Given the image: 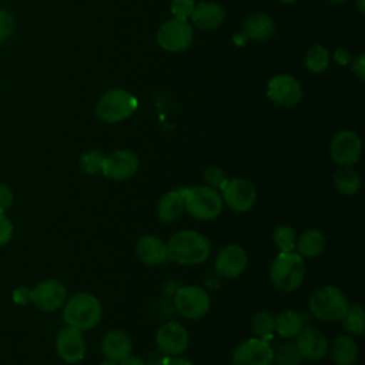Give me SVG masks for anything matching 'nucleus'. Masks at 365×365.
<instances>
[{
  "mask_svg": "<svg viewBox=\"0 0 365 365\" xmlns=\"http://www.w3.org/2000/svg\"><path fill=\"white\" fill-rule=\"evenodd\" d=\"M331 3H336V4H342V3H346L348 0H329Z\"/></svg>",
  "mask_w": 365,
  "mask_h": 365,
  "instance_id": "nucleus-46",
  "label": "nucleus"
},
{
  "mask_svg": "<svg viewBox=\"0 0 365 365\" xmlns=\"http://www.w3.org/2000/svg\"><path fill=\"white\" fill-rule=\"evenodd\" d=\"M157 349L168 356L182 354L188 346V332L180 322H165L155 334Z\"/></svg>",
  "mask_w": 365,
  "mask_h": 365,
  "instance_id": "nucleus-16",
  "label": "nucleus"
},
{
  "mask_svg": "<svg viewBox=\"0 0 365 365\" xmlns=\"http://www.w3.org/2000/svg\"><path fill=\"white\" fill-rule=\"evenodd\" d=\"M167 365H194V364L185 358H174V359L168 361Z\"/></svg>",
  "mask_w": 365,
  "mask_h": 365,
  "instance_id": "nucleus-43",
  "label": "nucleus"
},
{
  "mask_svg": "<svg viewBox=\"0 0 365 365\" xmlns=\"http://www.w3.org/2000/svg\"><path fill=\"white\" fill-rule=\"evenodd\" d=\"M118 365H145L144 361L140 356H133L128 355L125 359H123L121 362H118Z\"/></svg>",
  "mask_w": 365,
  "mask_h": 365,
  "instance_id": "nucleus-42",
  "label": "nucleus"
},
{
  "mask_svg": "<svg viewBox=\"0 0 365 365\" xmlns=\"http://www.w3.org/2000/svg\"><path fill=\"white\" fill-rule=\"evenodd\" d=\"M342 328L351 335H361L365 331V314L358 302H352L342 317Z\"/></svg>",
  "mask_w": 365,
  "mask_h": 365,
  "instance_id": "nucleus-28",
  "label": "nucleus"
},
{
  "mask_svg": "<svg viewBox=\"0 0 365 365\" xmlns=\"http://www.w3.org/2000/svg\"><path fill=\"white\" fill-rule=\"evenodd\" d=\"M251 331L255 338L269 341L274 335V317L267 311H258L251 318Z\"/></svg>",
  "mask_w": 365,
  "mask_h": 365,
  "instance_id": "nucleus-30",
  "label": "nucleus"
},
{
  "mask_svg": "<svg viewBox=\"0 0 365 365\" xmlns=\"http://www.w3.org/2000/svg\"><path fill=\"white\" fill-rule=\"evenodd\" d=\"M328 354L335 365H354L358 359V346L354 338L338 335L328 345Z\"/></svg>",
  "mask_w": 365,
  "mask_h": 365,
  "instance_id": "nucleus-24",
  "label": "nucleus"
},
{
  "mask_svg": "<svg viewBox=\"0 0 365 365\" xmlns=\"http://www.w3.org/2000/svg\"><path fill=\"white\" fill-rule=\"evenodd\" d=\"M133 342L131 338L120 329L108 331L101 341V354L106 359L121 362L128 355H131Z\"/></svg>",
  "mask_w": 365,
  "mask_h": 365,
  "instance_id": "nucleus-19",
  "label": "nucleus"
},
{
  "mask_svg": "<svg viewBox=\"0 0 365 365\" xmlns=\"http://www.w3.org/2000/svg\"><path fill=\"white\" fill-rule=\"evenodd\" d=\"M328 339L327 336L315 327H302L299 334L297 335L295 346L302 359L309 362H317L324 359L328 354Z\"/></svg>",
  "mask_w": 365,
  "mask_h": 365,
  "instance_id": "nucleus-18",
  "label": "nucleus"
},
{
  "mask_svg": "<svg viewBox=\"0 0 365 365\" xmlns=\"http://www.w3.org/2000/svg\"><path fill=\"white\" fill-rule=\"evenodd\" d=\"M334 184L342 195H355L361 190V177L352 165H342L334 175Z\"/></svg>",
  "mask_w": 365,
  "mask_h": 365,
  "instance_id": "nucleus-27",
  "label": "nucleus"
},
{
  "mask_svg": "<svg viewBox=\"0 0 365 365\" xmlns=\"http://www.w3.org/2000/svg\"><path fill=\"white\" fill-rule=\"evenodd\" d=\"M140 167V160L130 150H115L104 157L101 173L113 181H124L131 178Z\"/></svg>",
  "mask_w": 365,
  "mask_h": 365,
  "instance_id": "nucleus-11",
  "label": "nucleus"
},
{
  "mask_svg": "<svg viewBox=\"0 0 365 365\" xmlns=\"http://www.w3.org/2000/svg\"><path fill=\"white\" fill-rule=\"evenodd\" d=\"M67 298L64 284L56 278H48L38 282L30 289L29 299L40 311L51 312L60 308Z\"/></svg>",
  "mask_w": 365,
  "mask_h": 365,
  "instance_id": "nucleus-9",
  "label": "nucleus"
},
{
  "mask_svg": "<svg viewBox=\"0 0 365 365\" xmlns=\"http://www.w3.org/2000/svg\"><path fill=\"white\" fill-rule=\"evenodd\" d=\"M192 41V27L187 20L170 19L158 29L157 43L161 48L177 53L185 50Z\"/></svg>",
  "mask_w": 365,
  "mask_h": 365,
  "instance_id": "nucleus-8",
  "label": "nucleus"
},
{
  "mask_svg": "<svg viewBox=\"0 0 365 365\" xmlns=\"http://www.w3.org/2000/svg\"><path fill=\"white\" fill-rule=\"evenodd\" d=\"M194 6V0H173L170 9L174 19L187 20L188 17H191Z\"/></svg>",
  "mask_w": 365,
  "mask_h": 365,
  "instance_id": "nucleus-36",
  "label": "nucleus"
},
{
  "mask_svg": "<svg viewBox=\"0 0 365 365\" xmlns=\"http://www.w3.org/2000/svg\"><path fill=\"white\" fill-rule=\"evenodd\" d=\"M13 191L9 185L6 184H0V211H6L7 208H10L13 205Z\"/></svg>",
  "mask_w": 365,
  "mask_h": 365,
  "instance_id": "nucleus-38",
  "label": "nucleus"
},
{
  "mask_svg": "<svg viewBox=\"0 0 365 365\" xmlns=\"http://www.w3.org/2000/svg\"><path fill=\"white\" fill-rule=\"evenodd\" d=\"M358 9L361 13H364V0H358Z\"/></svg>",
  "mask_w": 365,
  "mask_h": 365,
  "instance_id": "nucleus-45",
  "label": "nucleus"
},
{
  "mask_svg": "<svg viewBox=\"0 0 365 365\" xmlns=\"http://www.w3.org/2000/svg\"><path fill=\"white\" fill-rule=\"evenodd\" d=\"M334 58L341 66H345V64H348L351 61V56H349L348 50H345V48H338L335 51V54H334Z\"/></svg>",
  "mask_w": 365,
  "mask_h": 365,
  "instance_id": "nucleus-41",
  "label": "nucleus"
},
{
  "mask_svg": "<svg viewBox=\"0 0 365 365\" xmlns=\"http://www.w3.org/2000/svg\"><path fill=\"white\" fill-rule=\"evenodd\" d=\"M137 107L138 101L131 93L123 88H111L98 98L96 114L104 123H120L128 118Z\"/></svg>",
  "mask_w": 365,
  "mask_h": 365,
  "instance_id": "nucleus-6",
  "label": "nucleus"
},
{
  "mask_svg": "<svg viewBox=\"0 0 365 365\" xmlns=\"http://www.w3.org/2000/svg\"><path fill=\"white\" fill-rule=\"evenodd\" d=\"M297 234L295 230L289 225H279L272 232V242L281 252L294 251Z\"/></svg>",
  "mask_w": 365,
  "mask_h": 365,
  "instance_id": "nucleus-32",
  "label": "nucleus"
},
{
  "mask_svg": "<svg viewBox=\"0 0 365 365\" xmlns=\"http://www.w3.org/2000/svg\"><path fill=\"white\" fill-rule=\"evenodd\" d=\"M104 154L100 150H88L80 155V165L87 174H97L101 171Z\"/></svg>",
  "mask_w": 365,
  "mask_h": 365,
  "instance_id": "nucleus-33",
  "label": "nucleus"
},
{
  "mask_svg": "<svg viewBox=\"0 0 365 365\" xmlns=\"http://www.w3.org/2000/svg\"><path fill=\"white\" fill-rule=\"evenodd\" d=\"M14 227L11 220L6 215V211H0V247L10 242L13 238Z\"/></svg>",
  "mask_w": 365,
  "mask_h": 365,
  "instance_id": "nucleus-37",
  "label": "nucleus"
},
{
  "mask_svg": "<svg viewBox=\"0 0 365 365\" xmlns=\"http://www.w3.org/2000/svg\"><path fill=\"white\" fill-rule=\"evenodd\" d=\"M211 244L205 235L194 230L173 234L167 242L168 259L181 265H198L208 259Z\"/></svg>",
  "mask_w": 365,
  "mask_h": 365,
  "instance_id": "nucleus-1",
  "label": "nucleus"
},
{
  "mask_svg": "<svg viewBox=\"0 0 365 365\" xmlns=\"http://www.w3.org/2000/svg\"><path fill=\"white\" fill-rule=\"evenodd\" d=\"M331 157L338 165H354L361 158L362 141L355 131H338L331 140Z\"/></svg>",
  "mask_w": 365,
  "mask_h": 365,
  "instance_id": "nucleus-13",
  "label": "nucleus"
},
{
  "mask_svg": "<svg viewBox=\"0 0 365 365\" xmlns=\"http://www.w3.org/2000/svg\"><path fill=\"white\" fill-rule=\"evenodd\" d=\"M98 365H118V362H114V361H110V359H106L103 362H100Z\"/></svg>",
  "mask_w": 365,
  "mask_h": 365,
  "instance_id": "nucleus-44",
  "label": "nucleus"
},
{
  "mask_svg": "<svg viewBox=\"0 0 365 365\" xmlns=\"http://www.w3.org/2000/svg\"><path fill=\"white\" fill-rule=\"evenodd\" d=\"M305 261L297 252H279L272 261L269 278L272 285L282 292L295 291L305 278Z\"/></svg>",
  "mask_w": 365,
  "mask_h": 365,
  "instance_id": "nucleus-3",
  "label": "nucleus"
},
{
  "mask_svg": "<svg viewBox=\"0 0 365 365\" xmlns=\"http://www.w3.org/2000/svg\"><path fill=\"white\" fill-rule=\"evenodd\" d=\"M308 304L311 314L325 322L341 321L349 307L345 294L334 285H324L317 288L311 294Z\"/></svg>",
  "mask_w": 365,
  "mask_h": 365,
  "instance_id": "nucleus-5",
  "label": "nucleus"
},
{
  "mask_svg": "<svg viewBox=\"0 0 365 365\" xmlns=\"http://www.w3.org/2000/svg\"><path fill=\"white\" fill-rule=\"evenodd\" d=\"M272 362L277 365H299L302 358L292 342H282L272 348Z\"/></svg>",
  "mask_w": 365,
  "mask_h": 365,
  "instance_id": "nucleus-31",
  "label": "nucleus"
},
{
  "mask_svg": "<svg viewBox=\"0 0 365 365\" xmlns=\"http://www.w3.org/2000/svg\"><path fill=\"white\" fill-rule=\"evenodd\" d=\"M184 211L185 208L181 188L165 192L157 204V217L164 224H171L177 221Z\"/></svg>",
  "mask_w": 365,
  "mask_h": 365,
  "instance_id": "nucleus-23",
  "label": "nucleus"
},
{
  "mask_svg": "<svg viewBox=\"0 0 365 365\" xmlns=\"http://www.w3.org/2000/svg\"><path fill=\"white\" fill-rule=\"evenodd\" d=\"M29 294H30V289L26 287H19V288L13 289V294H11L13 302L17 305H26L30 301Z\"/></svg>",
  "mask_w": 365,
  "mask_h": 365,
  "instance_id": "nucleus-39",
  "label": "nucleus"
},
{
  "mask_svg": "<svg viewBox=\"0 0 365 365\" xmlns=\"http://www.w3.org/2000/svg\"><path fill=\"white\" fill-rule=\"evenodd\" d=\"M137 257L147 265H160L168 259L167 244L155 235H143L135 244Z\"/></svg>",
  "mask_w": 365,
  "mask_h": 365,
  "instance_id": "nucleus-20",
  "label": "nucleus"
},
{
  "mask_svg": "<svg viewBox=\"0 0 365 365\" xmlns=\"http://www.w3.org/2000/svg\"><path fill=\"white\" fill-rule=\"evenodd\" d=\"M329 53L328 50L324 47V46H319V44H315L312 47H309L305 53V66L309 71L312 73H324L328 66H329Z\"/></svg>",
  "mask_w": 365,
  "mask_h": 365,
  "instance_id": "nucleus-29",
  "label": "nucleus"
},
{
  "mask_svg": "<svg viewBox=\"0 0 365 365\" xmlns=\"http://www.w3.org/2000/svg\"><path fill=\"white\" fill-rule=\"evenodd\" d=\"M174 305L178 314L187 319H198L204 317L211 305L210 295L198 285L180 287L174 297Z\"/></svg>",
  "mask_w": 365,
  "mask_h": 365,
  "instance_id": "nucleus-7",
  "label": "nucleus"
},
{
  "mask_svg": "<svg viewBox=\"0 0 365 365\" xmlns=\"http://www.w3.org/2000/svg\"><path fill=\"white\" fill-rule=\"evenodd\" d=\"M227 180L228 178H227L225 173L220 167L211 165V167L205 168V171H204V181L207 182L208 187H211L214 190H217V188L221 190L225 185Z\"/></svg>",
  "mask_w": 365,
  "mask_h": 365,
  "instance_id": "nucleus-34",
  "label": "nucleus"
},
{
  "mask_svg": "<svg viewBox=\"0 0 365 365\" xmlns=\"http://www.w3.org/2000/svg\"><path fill=\"white\" fill-rule=\"evenodd\" d=\"M16 30V19L14 16L7 11L0 9V43H4L9 40Z\"/></svg>",
  "mask_w": 365,
  "mask_h": 365,
  "instance_id": "nucleus-35",
  "label": "nucleus"
},
{
  "mask_svg": "<svg viewBox=\"0 0 365 365\" xmlns=\"http://www.w3.org/2000/svg\"><path fill=\"white\" fill-rule=\"evenodd\" d=\"M267 96L277 106L292 107L301 101L302 87L295 77L289 74H278L268 81Z\"/></svg>",
  "mask_w": 365,
  "mask_h": 365,
  "instance_id": "nucleus-12",
  "label": "nucleus"
},
{
  "mask_svg": "<svg viewBox=\"0 0 365 365\" xmlns=\"http://www.w3.org/2000/svg\"><path fill=\"white\" fill-rule=\"evenodd\" d=\"M221 191L222 202H225L235 212L250 211L257 200V191L254 185L245 178L227 180Z\"/></svg>",
  "mask_w": 365,
  "mask_h": 365,
  "instance_id": "nucleus-10",
  "label": "nucleus"
},
{
  "mask_svg": "<svg viewBox=\"0 0 365 365\" xmlns=\"http://www.w3.org/2000/svg\"><path fill=\"white\" fill-rule=\"evenodd\" d=\"M231 361L232 365H271L272 346L259 338L245 339L234 349Z\"/></svg>",
  "mask_w": 365,
  "mask_h": 365,
  "instance_id": "nucleus-14",
  "label": "nucleus"
},
{
  "mask_svg": "<svg viewBox=\"0 0 365 365\" xmlns=\"http://www.w3.org/2000/svg\"><path fill=\"white\" fill-rule=\"evenodd\" d=\"M184 208L185 211L202 221L214 220L222 211V198L221 194L208 187V185H195V187H182Z\"/></svg>",
  "mask_w": 365,
  "mask_h": 365,
  "instance_id": "nucleus-4",
  "label": "nucleus"
},
{
  "mask_svg": "<svg viewBox=\"0 0 365 365\" xmlns=\"http://www.w3.org/2000/svg\"><path fill=\"white\" fill-rule=\"evenodd\" d=\"M190 19L195 27L202 30H212L222 24L225 19V11L217 3L201 1L194 6Z\"/></svg>",
  "mask_w": 365,
  "mask_h": 365,
  "instance_id": "nucleus-21",
  "label": "nucleus"
},
{
  "mask_svg": "<svg viewBox=\"0 0 365 365\" xmlns=\"http://www.w3.org/2000/svg\"><path fill=\"white\" fill-rule=\"evenodd\" d=\"M56 351L60 359L68 365L83 361L86 341L81 331L68 325L61 328L56 335Z\"/></svg>",
  "mask_w": 365,
  "mask_h": 365,
  "instance_id": "nucleus-15",
  "label": "nucleus"
},
{
  "mask_svg": "<svg viewBox=\"0 0 365 365\" xmlns=\"http://www.w3.org/2000/svg\"><path fill=\"white\" fill-rule=\"evenodd\" d=\"M278 1H281V3H285V4H291V3H295L297 0H278Z\"/></svg>",
  "mask_w": 365,
  "mask_h": 365,
  "instance_id": "nucleus-47",
  "label": "nucleus"
},
{
  "mask_svg": "<svg viewBox=\"0 0 365 365\" xmlns=\"http://www.w3.org/2000/svg\"><path fill=\"white\" fill-rule=\"evenodd\" d=\"M103 315V307L97 297L88 292L74 294L64 305L63 319L68 327L80 331L94 328Z\"/></svg>",
  "mask_w": 365,
  "mask_h": 365,
  "instance_id": "nucleus-2",
  "label": "nucleus"
},
{
  "mask_svg": "<svg viewBox=\"0 0 365 365\" xmlns=\"http://www.w3.org/2000/svg\"><path fill=\"white\" fill-rule=\"evenodd\" d=\"M274 21L265 13H252L245 17L241 24V33L251 40H267L274 33Z\"/></svg>",
  "mask_w": 365,
  "mask_h": 365,
  "instance_id": "nucleus-22",
  "label": "nucleus"
},
{
  "mask_svg": "<svg viewBox=\"0 0 365 365\" xmlns=\"http://www.w3.org/2000/svg\"><path fill=\"white\" fill-rule=\"evenodd\" d=\"M302 327V317L294 309H285L274 318V332H277L284 339H291L297 336Z\"/></svg>",
  "mask_w": 365,
  "mask_h": 365,
  "instance_id": "nucleus-26",
  "label": "nucleus"
},
{
  "mask_svg": "<svg viewBox=\"0 0 365 365\" xmlns=\"http://www.w3.org/2000/svg\"><path fill=\"white\" fill-rule=\"evenodd\" d=\"M327 240L319 230L309 228L305 230L299 237L295 240V252L302 258H315L321 255L325 250Z\"/></svg>",
  "mask_w": 365,
  "mask_h": 365,
  "instance_id": "nucleus-25",
  "label": "nucleus"
},
{
  "mask_svg": "<svg viewBox=\"0 0 365 365\" xmlns=\"http://www.w3.org/2000/svg\"><path fill=\"white\" fill-rule=\"evenodd\" d=\"M364 56H358L354 61H352V71L359 77V80H364L365 76V68H364Z\"/></svg>",
  "mask_w": 365,
  "mask_h": 365,
  "instance_id": "nucleus-40",
  "label": "nucleus"
},
{
  "mask_svg": "<svg viewBox=\"0 0 365 365\" xmlns=\"http://www.w3.org/2000/svg\"><path fill=\"white\" fill-rule=\"evenodd\" d=\"M248 264L247 251L238 244H228L215 257V271L220 277L234 279L240 277Z\"/></svg>",
  "mask_w": 365,
  "mask_h": 365,
  "instance_id": "nucleus-17",
  "label": "nucleus"
}]
</instances>
